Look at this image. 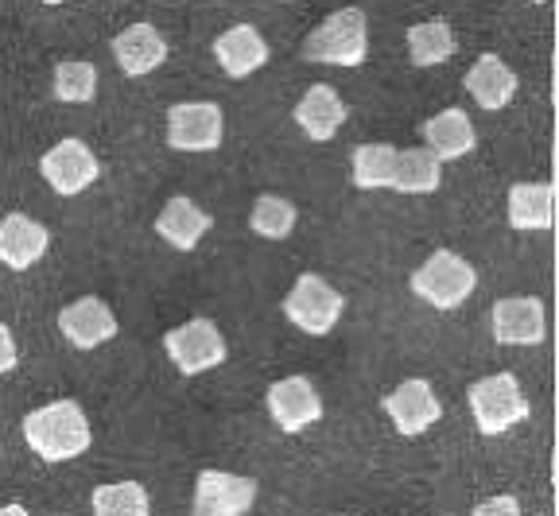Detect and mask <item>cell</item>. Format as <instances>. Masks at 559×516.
<instances>
[{
    "instance_id": "f546056e",
    "label": "cell",
    "mask_w": 559,
    "mask_h": 516,
    "mask_svg": "<svg viewBox=\"0 0 559 516\" xmlns=\"http://www.w3.org/2000/svg\"><path fill=\"white\" fill-rule=\"evenodd\" d=\"M0 516H32V513H27L24 505H4L0 508Z\"/></svg>"
},
{
    "instance_id": "1f68e13d",
    "label": "cell",
    "mask_w": 559,
    "mask_h": 516,
    "mask_svg": "<svg viewBox=\"0 0 559 516\" xmlns=\"http://www.w3.org/2000/svg\"><path fill=\"white\" fill-rule=\"evenodd\" d=\"M334 516H354V513H334Z\"/></svg>"
},
{
    "instance_id": "d6a6232c",
    "label": "cell",
    "mask_w": 559,
    "mask_h": 516,
    "mask_svg": "<svg viewBox=\"0 0 559 516\" xmlns=\"http://www.w3.org/2000/svg\"><path fill=\"white\" fill-rule=\"evenodd\" d=\"M536 4H544V0H536Z\"/></svg>"
},
{
    "instance_id": "8fae6325",
    "label": "cell",
    "mask_w": 559,
    "mask_h": 516,
    "mask_svg": "<svg viewBox=\"0 0 559 516\" xmlns=\"http://www.w3.org/2000/svg\"><path fill=\"white\" fill-rule=\"evenodd\" d=\"M384 416L393 420V428L404 439H416L428 428H436L439 416H443V404H439L436 388L424 376H412V381H404V385H396L393 393L384 396Z\"/></svg>"
},
{
    "instance_id": "4dcf8cb0",
    "label": "cell",
    "mask_w": 559,
    "mask_h": 516,
    "mask_svg": "<svg viewBox=\"0 0 559 516\" xmlns=\"http://www.w3.org/2000/svg\"><path fill=\"white\" fill-rule=\"evenodd\" d=\"M44 4H62V0H44Z\"/></svg>"
},
{
    "instance_id": "7c38bea8",
    "label": "cell",
    "mask_w": 559,
    "mask_h": 516,
    "mask_svg": "<svg viewBox=\"0 0 559 516\" xmlns=\"http://www.w3.org/2000/svg\"><path fill=\"white\" fill-rule=\"evenodd\" d=\"M59 331L74 350H94V346H105V341L117 334V315L109 311L105 299L82 296V299H74V303L62 307Z\"/></svg>"
},
{
    "instance_id": "ac0fdd59",
    "label": "cell",
    "mask_w": 559,
    "mask_h": 516,
    "mask_svg": "<svg viewBox=\"0 0 559 516\" xmlns=\"http://www.w3.org/2000/svg\"><path fill=\"white\" fill-rule=\"evenodd\" d=\"M296 124L311 136V141H331L334 132L346 124V101L338 97L334 86H311L296 106Z\"/></svg>"
},
{
    "instance_id": "f1b7e54d",
    "label": "cell",
    "mask_w": 559,
    "mask_h": 516,
    "mask_svg": "<svg viewBox=\"0 0 559 516\" xmlns=\"http://www.w3.org/2000/svg\"><path fill=\"white\" fill-rule=\"evenodd\" d=\"M16 369V338H12L9 326H0V373Z\"/></svg>"
},
{
    "instance_id": "277c9868",
    "label": "cell",
    "mask_w": 559,
    "mask_h": 516,
    "mask_svg": "<svg viewBox=\"0 0 559 516\" xmlns=\"http://www.w3.org/2000/svg\"><path fill=\"white\" fill-rule=\"evenodd\" d=\"M466 400H471L474 423H478L481 435H501V431L528 420V400H524L513 373H489L474 381Z\"/></svg>"
},
{
    "instance_id": "3957f363",
    "label": "cell",
    "mask_w": 559,
    "mask_h": 516,
    "mask_svg": "<svg viewBox=\"0 0 559 516\" xmlns=\"http://www.w3.org/2000/svg\"><path fill=\"white\" fill-rule=\"evenodd\" d=\"M478 288V272L471 268V261H463L451 249H436L428 261L412 272V291L424 303H431L436 311H454Z\"/></svg>"
},
{
    "instance_id": "ffe728a7",
    "label": "cell",
    "mask_w": 559,
    "mask_h": 516,
    "mask_svg": "<svg viewBox=\"0 0 559 516\" xmlns=\"http://www.w3.org/2000/svg\"><path fill=\"white\" fill-rule=\"evenodd\" d=\"M466 89L481 109H506L516 94V74L498 55H478L474 67L466 71Z\"/></svg>"
},
{
    "instance_id": "4316f807",
    "label": "cell",
    "mask_w": 559,
    "mask_h": 516,
    "mask_svg": "<svg viewBox=\"0 0 559 516\" xmlns=\"http://www.w3.org/2000/svg\"><path fill=\"white\" fill-rule=\"evenodd\" d=\"M249 229L264 241H284L296 229V206L280 194H261L249 211Z\"/></svg>"
},
{
    "instance_id": "d6986e66",
    "label": "cell",
    "mask_w": 559,
    "mask_h": 516,
    "mask_svg": "<svg viewBox=\"0 0 559 516\" xmlns=\"http://www.w3.org/2000/svg\"><path fill=\"white\" fill-rule=\"evenodd\" d=\"M210 226H214V221H210V214L199 211L187 194H175V199H167V206L159 211V218H156V233L164 237L171 249H179V253H191Z\"/></svg>"
},
{
    "instance_id": "cb8c5ba5",
    "label": "cell",
    "mask_w": 559,
    "mask_h": 516,
    "mask_svg": "<svg viewBox=\"0 0 559 516\" xmlns=\"http://www.w3.org/2000/svg\"><path fill=\"white\" fill-rule=\"evenodd\" d=\"M349 167H354V187L358 191H393L396 148L393 144H361Z\"/></svg>"
},
{
    "instance_id": "484cf974",
    "label": "cell",
    "mask_w": 559,
    "mask_h": 516,
    "mask_svg": "<svg viewBox=\"0 0 559 516\" xmlns=\"http://www.w3.org/2000/svg\"><path fill=\"white\" fill-rule=\"evenodd\" d=\"M51 89L59 101H67V106H86V101L97 97V67L94 62H82V59L59 62V67H55Z\"/></svg>"
},
{
    "instance_id": "52a82bcc",
    "label": "cell",
    "mask_w": 559,
    "mask_h": 516,
    "mask_svg": "<svg viewBox=\"0 0 559 516\" xmlns=\"http://www.w3.org/2000/svg\"><path fill=\"white\" fill-rule=\"evenodd\" d=\"M226 121L214 101H179L167 109V144L175 152H214L222 148Z\"/></svg>"
},
{
    "instance_id": "6da1fadb",
    "label": "cell",
    "mask_w": 559,
    "mask_h": 516,
    "mask_svg": "<svg viewBox=\"0 0 559 516\" xmlns=\"http://www.w3.org/2000/svg\"><path fill=\"white\" fill-rule=\"evenodd\" d=\"M24 443L44 463H70L90 451L94 428L79 400H51L24 416Z\"/></svg>"
},
{
    "instance_id": "9c48e42d",
    "label": "cell",
    "mask_w": 559,
    "mask_h": 516,
    "mask_svg": "<svg viewBox=\"0 0 559 516\" xmlns=\"http://www.w3.org/2000/svg\"><path fill=\"white\" fill-rule=\"evenodd\" d=\"M257 505V481L229 470H202L194 478L191 516H245Z\"/></svg>"
},
{
    "instance_id": "5b68a950",
    "label": "cell",
    "mask_w": 559,
    "mask_h": 516,
    "mask_svg": "<svg viewBox=\"0 0 559 516\" xmlns=\"http://www.w3.org/2000/svg\"><path fill=\"white\" fill-rule=\"evenodd\" d=\"M346 311V296L334 291L323 276H314V272H304L292 291L284 296V315H288L292 326H299L304 334L311 338H323V334L334 331V323L342 319Z\"/></svg>"
},
{
    "instance_id": "83f0119b",
    "label": "cell",
    "mask_w": 559,
    "mask_h": 516,
    "mask_svg": "<svg viewBox=\"0 0 559 516\" xmlns=\"http://www.w3.org/2000/svg\"><path fill=\"white\" fill-rule=\"evenodd\" d=\"M474 516H521V505H516V497L501 493V497L478 501V505H474Z\"/></svg>"
},
{
    "instance_id": "5bb4252c",
    "label": "cell",
    "mask_w": 559,
    "mask_h": 516,
    "mask_svg": "<svg viewBox=\"0 0 559 516\" xmlns=\"http://www.w3.org/2000/svg\"><path fill=\"white\" fill-rule=\"evenodd\" d=\"M419 132H424V148H428L439 164L463 159L478 148V132H474L471 117H466L463 109H443V113L428 117Z\"/></svg>"
},
{
    "instance_id": "e0dca14e",
    "label": "cell",
    "mask_w": 559,
    "mask_h": 516,
    "mask_svg": "<svg viewBox=\"0 0 559 516\" xmlns=\"http://www.w3.org/2000/svg\"><path fill=\"white\" fill-rule=\"evenodd\" d=\"M214 55H218V67L229 79H249L269 62V44L253 24H237L214 39Z\"/></svg>"
},
{
    "instance_id": "30bf717a",
    "label": "cell",
    "mask_w": 559,
    "mask_h": 516,
    "mask_svg": "<svg viewBox=\"0 0 559 516\" xmlns=\"http://www.w3.org/2000/svg\"><path fill=\"white\" fill-rule=\"evenodd\" d=\"M264 404H269L272 423L280 431H288V435H299V431L323 420V396H319V388L307 376H284V381L269 385Z\"/></svg>"
},
{
    "instance_id": "7402d4cb",
    "label": "cell",
    "mask_w": 559,
    "mask_h": 516,
    "mask_svg": "<svg viewBox=\"0 0 559 516\" xmlns=\"http://www.w3.org/2000/svg\"><path fill=\"white\" fill-rule=\"evenodd\" d=\"M439 183H443V164H439L428 148L396 152L393 191H401V194H431V191H439Z\"/></svg>"
},
{
    "instance_id": "603a6c76",
    "label": "cell",
    "mask_w": 559,
    "mask_h": 516,
    "mask_svg": "<svg viewBox=\"0 0 559 516\" xmlns=\"http://www.w3.org/2000/svg\"><path fill=\"white\" fill-rule=\"evenodd\" d=\"M408 55L416 67H443L454 55V32L447 20H424L408 27Z\"/></svg>"
},
{
    "instance_id": "7a4b0ae2",
    "label": "cell",
    "mask_w": 559,
    "mask_h": 516,
    "mask_svg": "<svg viewBox=\"0 0 559 516\" xmlns=\"http://www.w3.org/2000/svg\"><path fill=\"white\" fill-rule=\"evenodd\" d=\"M369 55V24L361 9H338L304 39L307 62L326 67H361Z\"/></svg>"
},
{
    "instance_id": "ba28073f",
    "label": "cell",
    "mask_w": 559,
    "mask_h": 516,
    "mask_svg": "<svg viewBox=\"0 0 559 516\" xmlns=\"http://www.w3.org/2000/svg\"><path fill=\"white\" fill-rule=\"evenodd\" d=\"M39 171H44V179L51 183L55 194H62V199H74V194H82L86 187L97 183V176H102V164H97V156L90 152L86 141H79V136H67V141H59L44 159H39Z\"/></svg>"
},
{
    "instance_id": "4fadbf2b",
    "label": "cell",
    "mask_w": 559,
    "mask_h": 516,
    "mask_svg": "<svg viewBox=\"0 0 559 516\" xmlns=\"http://www.w3.org/2000/svg\"><path fill=\"white\" fill-rule=\"evenodd\" d=\"M51 233L44 221L27 218V214H4L0 218V264L12 272H27L32 264L44 261Z\"/></svg>"
},
{
    "instance_id": "d4e9b609",
    "label": "cell",
    "mask_w": 559,
    "mask_h": 516,
    "mask_svg": "<svg viewBox=\"0 0 559 516\" xmlns=\"http://www.w3.org/2000/svg\"><path fill=\"white\" fill-rule=\"evenodd\" d=\"M94 516H152L148 490L140 481H109L94 490Z\"/></svg>"
},
{
    "instance_id": "44dd1931",
    "label": "cell",
    "mask_w": 559,
    "mask_h": 516,
    "mask_svg": "<svg viewBox=\"0 0 559 516\" xmlns=\"http://www.w3.org/2000/svg\"><path fill=\"white\" fill-rule=\"evenodd\" d=\"M509 226L513 229H551L556 226V187L516 183L509 191Z\"/></svg>"
},
{
    "instance_id": "9a60e30c",
    "label": "cell",
    "mask_w": 559,
    "mask_h": 516,
    "mask_svg": "<svg viewBox=\"0 0 559 516\" xmlns=\"http://www.w3.org/2000/svg\"><path fill=\"white\" fill-rule=\"evenodd\" d=\"M493 338L501 346H536L544 341V303L533 296L501 299L493 307Z\"/></svg>"
},
{
    "instance_id": "2e32d148",
    "label": "cell",
    "mask_w": 559,
    "mask_h": 516,
    "mask_svg": "<svg viewBox=\"0 0 559 516\" xmlns=\"http://www.w3.org/2000/svg\"><path fill=\"white\" fill-rule=\"evenodd\" d=\"M114 59L129 79H144L167 59V39L152 24H129L114 36Z\"/></svg>"
},
{
    "instance_id": "8992f818",
    "label": "cell",
    "mask_w": 559,
    "mask_h": 516,
    "mask_svg": "<svg viewBox=\"0 0 559 516\" xmlns=\"http://www.w3.org/2000/svg\"><path fill=\"white\" fill-rule=\"evenodd\" d=\"M167 358L175 361V369L183 376H199L206 369H218L226 361V338L210 319H191V323L175 326L164 338Z\"/></svg>"
}]
</instances>
